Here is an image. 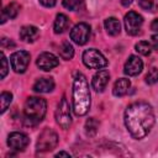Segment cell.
<instances>
[{"label": "cell", "instance_id": "obj_1", "mask_svg": "<svg viewBox=\"0 0 158 158\" xmlns=\"http://www.w3.org/2000/svg\"><path fill=\"white\" fill-rule=\"evenodd\" d=\"M125 125L135 139L146 137L154 125V112L146 101H136L127 106L125 111Z\"/></svg>", "mask_w": 158, "mask_h": 158}, {"label": "cell", "instance_id": "obj_2", "mask_svg": "<svg viewBox=\"0 0 158 158\" xmlns=\"http://www.w3.org/2000/svg\"><path fill=\"white\" fill-rule=\"evenodd\" d=\"M90 90L84 74L77 73L73 81V110L78 116L85 115L90 109Z\"/></svg>", "mask_w": 158, "mask_h": 158}, {"label": "cell", "instance_id": "obj_3", "mask_svg": "<svg viewBox=\"0 0 158 158\" xmlns=\"http://www.w3.org/2000/svg\"><path fill=\"white\" fill-rule=\"evenodd\" d=\"M47 102L42 98L32 96L28 98L23 106V120L28 126H35L42 121L46 115Z\"/></svg>", "mask_w": 158, "mask_h": 158}, {"label": "cell", "instance_id": "obj_4", "mask_svg": "<svg viewBox=\"0 0 158 158\" xmlns=\"http://www.w3.org/2000/svg\"><path fill=\"white\" fill-rule=\"evenodd\" d=\"M57 144H58L57 133L52 128L46 127L38 136L36 149L38 152H48V151H52L53 148H56Z\"/></svg>", "mask_w": 158, "mask_h": 158}, {"label": "cell", "instance_id": "obj_5", "mask_svg": "<svg viewBox=\"0 0 158 158\" xmlns=\"http://www.w3.org/2000/svg\"><path fill=\"white\" fill-rule=\"evenodd\" d=\"M83 63L91 69H101L107 65L106 58L102 56L101 52H99L95 48L85 49L83 53Z\"/></svg>", "mask_w": 158, "mask_h": 158}, {"label": "cell", "instance_id": "obj_6", "mask_svg": "<svg viewBox=\"0 0 158 158\" xmlns=\"http://www.w3.org/2000/svg\"><path fill=\"white\" fill-rule=\"evenodd\" d=\"M56 122L63 128V130H68L70 123H72V116H70V107L69 104L65 99V96H63L56 109Z\"/></svg>", "mask_w": 158, "mask_h": 158}, {"label": "cell", "instance_id": "obj_7", "mask_svg": "<svg viewBox=\"0 0 158 158\" xmlns=\"http://www.w3.org/2000/svg\"><path fill=\"white\" fill-rule=\"evenodd\" d=\"M123 23H125L126 32L131 36H136V35H138V32L143 25V17L136 11H128L125 15Z\"/></svg>", "mask_w": 158, "mask_h": 158}, {"label": "cell", "instance_id": "obj_8", "mask_svg": "<svg viewBox=\"0 0 158 158\" xmlns=\"http://www.w3.org/2000/svg\"><path fill=\"white\" fill-rule=\"evenodd\" d=\"M90 35H91V30H90V26L85 22H80V23H77L72 31H70V40L79 44V46H83L85 44L89 38H90Z\"/></svg>", "mask_w": 158, "mask_h": 158}, {"label": "cell", "instance_id": "obj_9", "mask_svg": "<svg viewBox=\"0 0 158 158\" xmlns=\"http://www.w3.org/2000/svg\"><path fill=\"white\" fill-rule=\"evenodd\" d=\"M10 63L16 73H23L30 63V53L27 51H16L11 54Z\"/></svg>", "mask_w": 158, "mask_h": 158}, {"label": "cell", "instance_id": "obj_10", "mask_svg": "<svg viewBox=\"0 0 158 158\" xmlns=\"http://www.w3.org/2000/svg\"><path fill=\"white\" fill-rule=\"evenodd\" d=\"M30 143V138L21 132H11L7 137V144L14 151H23Z\"/></svg>", "mask_w": 158, "mask_h": 158}, {"label": "cell", "instance_id": "obj_11", "mask_svg": "<svg viewBox=\"0 0 158 158\" xmlns=\"http://www.w3.org/2000/svg\"><path fill=\"white\" fill-rule=\"evenodd\" d=\"M36 64H37V67H38L40 69L48 72V70L56 68V67L59 64V60H58V58H57L54 54L48 53V52H43V53H41V54L37 57Z\"/></svg>", "mask_w": 158, "mask_h": 158}, {"label": "cell", "instance_id": "obj_12", "mask_svg": "<svg viewBox=\"0 0 158 158\" xmlns=\"http://www.w3.org/2000/svg\"><path fill=\"white\" fill-rule=\"evenodd\" d=\"M142 69H143V62L137 56H130V58L127 59L123 67V72L128 77L138 75L142 72Z\"/></svg>", "mask_w": 158, "mask_h": 158}, {"label": "cell", "instance_id": "obj_13", "mask_svg": "<svg viewBox=\"0 0 158 158\" xmlns=\"http://www.w3.org/2000/svg\"><path fill=\"white\" fill-rule=\"evenodd\" d=\"M110 80V74L107 70H99L91 80V85L96 91H104V89L106 88L107 83Z\"/></svg>", "mask_w": 158, "mask_h": 158}, {"label": "cell", "instance_id": "obj_14", "mask_svg": "<svg viewBox=\"0 0 158 158\" xmlns=\"http://www.w3.org/2000/svg\"><path fill=\"white\" fill-rule=\"evenodd\" d=\"M20 38L23 41V42H27V43H31V42H35L38 36H40V31L36 26H31V25H27V26H23L21 27L20 30Z\"/></svg>", "mask_w": 158, "mask_h": 158}, {"label": "cell", "instance_id": "obj_15", "mask_svg": "<svg viewBox=\"0 0 158 158\" xmlns=\"http://www.w3.org/2000/svg\"><path fill=\"white\" fill-rule=\"evenodd\" d=\"M54 89V81L52 78H41L33 84V90L36 93H49Z\"/></svg>", "mask_w": 158, "mask_h": 158}, {"label": "cell", "instance_id": "obj_16", "mask_svg": "<svg viewBox=\"0 0 158 158\" xmlns=\"http://www.w3.org/2000/svg\"><path fill=\"white\" fill-rule=\"evenodd\" d=\"M130 86H131V83H130V80H128L127 78H120V79H117V80L115 81V84H114L112 94H114L115 96H117V98L123 96V95L127 94Z\"/></svg>", "mask_w": 158, "mask_h": 158}, {"label": "cell", "instance_id": "obj_17", "mask_svg": "<svg viewBox=\"0 0 158 158\" xmlns=\"http://www.w3.org/2000/svg\"><path fill=\"white\" fill-rule=\"evenodd\" d=\"M105 25V30L110 36H117L121 31V25L118 22V20L116 17H109L105 20L104 22Z\"/></svg>", "mask_w": 158, "mask_h": 158}, {"label": "cell", "instance_id": "obj_18", "mask_svg": "<svg viewBox=\"0 0 158 158\" xmlns=\"http://www.w3.org/2000/svg\"><path fill=\"white\" fill-rule=\"evenodd\" d=\"M20 11V5L17 2H11L7 6L4 7L2 10V17H1V23H4L7 19H15Z\"/></svg>", "mask_w": 158, "mask_h": 158}, {"label": "cell", "instance_id": "obj_19", "mask_svg": "<svg viewBox=\"0 0 158 158\" xmlns=\"http://www.w3.org/2000/svg\"><path fill=\"white\" fill-rule=\"evenodd\" d=\"M68 23H69L68 17L64 14H58L56 16L54 25H53L54 33H62V32H64V30L68 27Z\"/></svg>", "mask_w": 158, "mask_h": 158}, {"label": "cell", "instance_id": "obj_20", "mask_svg": "<svg viewBox=\"0 0 158 158\" xmlns=\"http://www.w3.org/2000/svg\"><path fill=\"white\" fill-rule=\"evenodd\" d=\"M59 56H60L63 59H65V60L72 59L73 56H74V48H73V46H72L69 42L64 41V42L62 43V46L59 47Z\"/></svg>", "mask_w": 158, "mask_h": 158}, {"label": "cell", "instance_id": "obj_21", "mask_svg": "<svg viewBox=\"0 0 158 158\" xmlns=\"http://www.w3.org/2000/svg\"><path fill=\"white\" fill-rule=\"evenodd\" d=\"M98 128H99V122L98 120H95L94 117H89L85 122V133L91 137V136H95L96 132H98Z\"/></svg>", "mask_w": 158, "mask_h": 158}, {"label": "cell", "instance_id": "obj_22", "mask_svg": "<svg viewBox=\"0 0 158 158\" xmlns=\"http://www.w3.org/2000/svg\"><path fill=\"white\" fill-rule=\"evenodd\" d=\"M135 48L142 56H148V54H151V51H152V46L147 41H139L138 43H136Z\"/></svg>", "mask_w": 158, "mask_h": 158}, {"label": "cell", "instance_id": "obj_23", "mask_svg": "<svg viewBox=\"0 0 158 158\" xmlns=\"http://www.w3.org/2000/svg\"><path fill=\"white\" fill-rule=\"evenodd\" d=\"M12 101V94L9 91H2L0 95V102H1V112H5L6 109L10 106Z\"/></svg>", "mask_w": 158, "mask_h": 158}, {"label": "cell", "instance_id": "obj_24", "mask_svg": "<svg viewBox=\"0 0 158 158\" xmlns=\"http://www.w3.org/2000/svg\"><path fill=\"white\" fill-rule=\"evenodd\" d=\"M146 83L149 84V85L158 83V69L157 68H152L147 73V75H146Z\"/></svg>", "mask_w": 158, "mask_h": 158}, {"label": "cell", "instance_id": "obj_25", "mask_svg": "<svg viewBox=\"0 0 158 158\" xmlns=\"http://www.w3.org/2000/svg\"><path fill=\"white\" fill-rule=\"evenodd\" d=\"M81 1L83 0H63V6L65 9H68V10L74 11V10H77L80 6Z\"/></svg>", "mask_w": 158, "mask_h": 158}, {"label": "cell", "instance_id": "obj_26", "mask_svg": "<svg viewBox=\"0 0 158 158\" xmlns=\"http://www.w3.org/2000/svg\"><path fill=\"white\" fill-rule=\"evenodd\" d=\"M9 67H7V59L4 56V53H1V79H4L7 74Z\"/></svg>", "mask_w": 158, "mask_h": 158}, {"label": "cell", "instance_id": "obj_27", "mask_svg": "<svg viewBox=\"0 0 158 158\" xmlns=\"http://www.w3.org/2000/svg\"><path fill=\"white\" fill-rule=\"evenodd\" d=\"M139 5L144 10H152V7H153V0H139Z\"/></svg>", "mask_w": 158, "mask_h": 158}, {"label": "cell", "instance_id": "obj_28", "mask_svg": "<svg viewBox=\"0 0 158 158\" xmlns=\"http://www.w3.org/2000/svg\"><path fill=\"white\" fill-rule=\"evenodd\" d=\"M151 46H152V48L158 51V33H156L151 37Z\"/></svg>", "mask_w": 158, "mask_h": 158}, {"label": "cell", "instance_id": "obj_29", "mask_svg": "<svg viewBox=\"0 0 158 158\" xmlns=\"http://www.w3.org/2000/svg\"><path fill=\"white\" fill-rule=\"evenodd\" d=\"M56 1H57V0H40V2H41L43 6H46V7H52V6H54V5H56Z\"/></svg>", "mask_w": 158, "mask_h": 158}, {"label": "cell", "instance_id": "obj_30", "mask_svg": "<svg viewBox=\"0 0 158 158\" xmlns=\"http://www.w3.org/2000/svg\"><path fill=\"white\" fill-rule=\"evenodd\" d=\"M1 46H2V48H6V47H15V43H14L12 41L9 42L7 38H2V40H1Z\"/></svg>", "mask_w": 158, "mask_h": 158}, {"label": "cell", "instance_id": "obj_31", "mask_svg": "<svg viewBox=\"0 0 158 158\" xmlns=\"http://www.w3.org/2000/svg\"><path fill=\"white\" fill-rule=\"evenodd\" d=\"M151 30L152 31H156V32L158 31V19H154L153 20V22L151 23Z\"/></svg>", "mask_w": 158, "mask_h": 158}, {"label": "cell", "instance_id": "obj_32", "mask_svg": "<svg viewBox=\"0 0 158 158\" xmlns=\"http://www.w3.org/2000/svg\"><path fill=\"white\" fill-rule=\"evenodd\" d=\"M56 157H70V154L68 152H64V151H60L56 154Z\"/></svg>", "mask_w": 158, "mask_h": 158}, {"label": "cell", "instance_id": "obj_33", "mask_svg": "<svg viewBox=\"0 0 158 158\" xmlns=\"http://www.w3.org/2000/svg\"><path fill=\"white\" fill-rule=\"evenodd\" d=\"M121 4L127 7V6H130V5L132 4V0H121Z\"/></svg>", "mask_w": 158, "mask_h": 158}]
</instances>
